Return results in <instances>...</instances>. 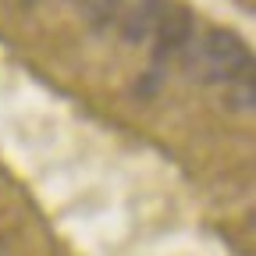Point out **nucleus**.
I'll return each instance as SVG.
<instances>
[{
    "instance_id": "obj_3",
    "label": "nucleus",
    "mask_w": 256,
    "mask_h": 256,
    "mask_svg": "<svg viewBox=\"0 0 256 256\" xmlns=\"http://www.w3.org/2000/svg\"><path fill=\"white\" fill-rule=\"evenodd\" d=\"M156 22H160V0H139V4H132V11L124 14L121 36L128 43H142L150 32L156 28Z\"/></svg>"
},
{
    "instance_id": "obj_1",
    "label": "nucleus",
    "mask_w": 256,
    "mask_h": 256,
    "mask_svg": "<svg viewBox=\"0 0 256 256\" xmlns=\"http://www.w3.org/2000/svg\"><path fill=\"white\" fill-rule=\"evenodd\" d=\"M203 60H206V82H232V78H242V72L252 68L249 50L228 28H210L206 32Z\"/></svg>"
},
{
    "instance_id": "obj_6",
    "label": "nucleus",
    "mask_w": 256,
    "mask_h": 256,
    "mask_svg": "<svg viewBox=\"0 0 256 256\" xmlns=\"http://www.w3.org/2000/svg\"><path fill=\"white\" fill-rule=\"evenodd\" d=\"M0 256H4V252H0Z\"/></svg>"
},
{
    "instance_id": "obj_2",
    "label": "nucleus",
    "mask_w": 256,
    "mask_h": 256,
    "mask_svg": "<svg viewBox=\"0 0 256 256\" xmlns=\"http://www.w3.org/2000/svg\"><path fill=\"white\" fill-rule=\"evenodd\" d=\"M192 32H196V18H192V11H185V8L171 11L168 18H160L156 22V46H153L156 64H164L168 57L182 54L192 43Z\"/></svg>"
},
{
    "instance_id": "obj_5",
    "label": "nucleus",
    "mask_w": 256,
    "mask_h": 256,
    "mask_svg": "<svg viewBox=\"0 0 256 256\" xmlns=\"http://www.w3.org/2000/svg\"><path fill=\"white\" fill-rule=\"evenodd\" d=\"M232 100H235V107H246V110L252 107V78L246 82V89H238V92L232 96Z\"/></svg>"
},
{
    "instance_id": "obj_4",
    "label": "nucleus",
    "mask_w": 256,
    "mask_h": 256,
    "mask_svg": "<svg viewBox=\"0 0 256 256\" xmlns=\"http://www.w3.org/2000/svg\"><path fill=\"white\" fill-rule=\"evenodd\" d=\"M160 82H164V68H153V72H146V75L136 82V96H139V100H150V96L160 89Z\"/></svg>"
}]
</instances>
